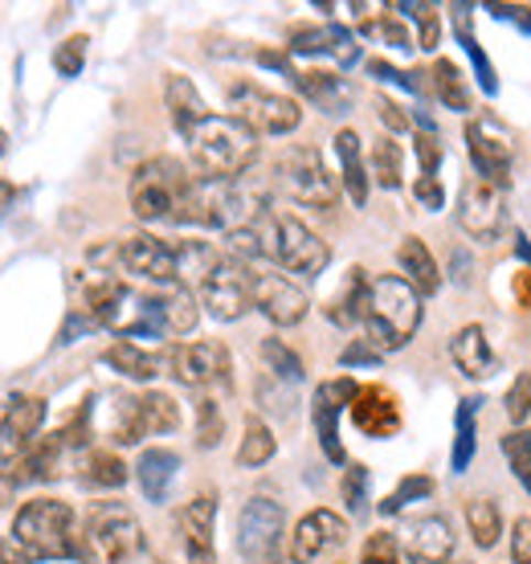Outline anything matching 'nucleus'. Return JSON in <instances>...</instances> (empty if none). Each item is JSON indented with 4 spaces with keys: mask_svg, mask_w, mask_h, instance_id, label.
<instances>
[{
    "mask_svg": "<svg viewBox=\"0 0 531 564\" xmlns=\"http://www.w3.org/2000/svg\"><path fill=\"white\" fill-rule=\"evenodd\" d=\"M13 540L33 561H86L83 523L66 499L37 495V499L21 503L13 520Z\"/></svg>",
    "mask_w": 531,
    "mask_h": 564,
    "instance_id": "nucleus-1",
    "label": "nucleus"
},
{
    "mask_svg": "<svg viewBox=\"0 0 531 564\" xmlns=\"http://www.w3.org/2000/svg\"><path fill=\"white\" fill-rule=\"evenodd\" d=\"M421 327V295L405 274H380L368 291V311H364V332L377 352H397Z\"/></svg>",
    "mask_w": 531,
    "mask_h": 564,
    "instance_id": "nucleus-2",
    "label": "nucleus"
},
{
    "mask_svg": "<svg viewBox=\"0 0 531 564\" xmlns=\"http://www.w3.org/2000/svg\"><path fill=\"white\" fill-rule=\"evenodd\" d=\"M184 140H188L193 164L213 181H238L258 160V135L246 123H238L234 115H209Z\"/></svg>",
    "mask_w": 531,
    "mask_h": 564,
    "instance_id": "nucleus-3",
    "label": "nucleus"
},
{
    "mask_svg": "<svg viewBox=\"0 0 531 564\" xmlns=\"http://www.w3.org/2000/svg\"><path fill=\"white\" fill-rule=\"evenodd\" d=\"M83 549L86 561L95 564H131L148 549L140 516L127 503H111V499L90 503L83 516Z\"/></svg>",
    "mask_w": 531,
    "mask_h": 564,
    "instance_id": "nucleus-4",
    "label": "nucleus"
},
{
    "mask_svg": "<svg viewBox=\"0 0 531 564\" xmlns=\"http://www.w3.org/2000/svg\"><path fill=\"white\" fill-rule=\"evenodd\" d=\"M188 184H193V176L184 172L181 160L152 155V160L140 164L136 176H131V188H127L131 213H136L140 221H176V209H181Z\"/></svg>",
    "mask_w": 531,
    "mask_h": 564,
    "instance_id": "nucleus-5",
    "label": "nucleus"
},
{
    "mask_svg": "<svg viewBox=\"0 0 531 564\" xmlns=\"http://www.w3.org/2000/svg\"><path fill=\"white\" fill-rule=\"evenodd\" d=\"M229 111L238 123L253 131V135H291L303 123L299 102L274 90H262L258 83H234L229 86Z\"/></svg>",
    "mask_w": 531,
    "mask_h": 564,
    "instance_id": "nucleus-6",
    "label": "nucleus"
},
{
    "mask_svg": "<svg viewBox=\"0 0 531 564\" xmlns=\"http://www.w3.org/2000/svg\"><path fill=\"white\" fill-rule=\"evenodd\" d=\"M286 511L270 495H253L238 516V552L250 564H282Z\"/></svg>",
    "mask_w": 531,
    "mask_h": 564,
    "instance_id": "nucleus-7",
    "label": "nucleus"
},
{
    "mask_svg": "<svg viewBox=\"0 0 531 564\" xmlns=\"http://www.w3.org/2000/svg\"><path fill=\"white\" fill-rule=\"evenodd\" d=\"M279 181L307 209H332L339 200V184L332 181V172H327V164H323V155L315 148H291L282 155Z\"/></svg>",
    "mask_w": 531,
    "mask_h": 564,
    "instance_id": "nucleus-8",
    "label": "nucleus"
},
{
    "mask_svg": "<svg viewBox=\"0 0 531 564\" xmlns=\"http://www.w3.org/2000/svg\"><path fill=\"white\" fill-rule=\"evenodd\" d=\"M253 279H258V274H250L246 262L221 258V262L209 270V279L201 282V303L209 307L213 319L234 324V319H241V315L253 307Z\"/></svg>",
    "mask_w": 531,
    "mask_h": 564,
    "instance_id": "nucleus-9",
    "label": "nucleus"
},
{
    "mask_svg": "<svg viewBox=\"0 0 531 564\" xmlns=\"http://www.w3.org/2000/svg\"><path fill=\"white\" fill-rule=\"evenodd\" d=\"M119 270L152 286H181V250L176 241H164L155 234H131L119 241Z\"/></svg>",
    "mask_w": 531,
    "mask_h": 564,
    "instance_id": "nucleus-10",
    "label": "nucleus"
},
{
    "mask_svg": "<svg viewBox=\"0 0 531 564\" xmlns=\"http://www.w3.org/2000/svg\"><path fill=\"white\" fill-rule=\"evenodd\" d=\"M169 377H176L188 389H209V384H229V348L221 339H193V344H176L169 356Z\"/></svg>",
    "mask_w": 531,
    "mask_h": 564,
    "instance_id": "nucleus-11",
    "label": "nucleus"
},
{
    "mask_svg": "<svg viewBox=\"0 0 531 564\" xmlns=\"http://www.w3.org/2000/svg\"><path fill=\"white\" fill-rule=\"evenodd\" d=\"M356 393H360V384L351 381V377H332L311 397V422H315V434H319L323 458L336 466H348V451L339 442V413L351 410Z\"/></svg>",
    "mask_w": 531,
    "mask_h": 564,
    "instance_id": "nucleus-12",
    "label": "nucleus"
},
{
    "mask_svg": "<svg viewBox=\"0 0 531 564\" xmlns=\"http://www.w3.org/2000/svg\"><path fill=\"white\" fill-rule=\"evenodd\" d=\"M466 152H470L483 181L499 184V188L511 184V152L516 148H511V135L495 115H478L466 123Z\"/></svg>",
    "mask_w": 531,
    "mask_h": 564,
    "instance_id": "nucleus-13",
    "label": "nucleus"
},
{
    "mask_svg": "<svg viewBox=\"0 0 531 564\" xmlns=\"http://www.w3.org/2000/svg\"><path fill=\"white\" fill-rule=\"evenodd\" d=\"M507 221V205H503V188L499 184L483 181V176H470L458 193V226L462 234H470L475 241H495L503 234Z\"/></svg>",
    "mask_w": 531,
    "mask_h": 564,
    "instance_id": "nucleus-14",
    "label": "nucleus"
},
{
    "mask_svg": "<svg viewBox=\"0 0 531 564\" xmlns=\"http://www.w3.org/2000/svg\"><path fill=\"white\" fill-rule=\"evenodd\" d=\"M344 544H348V520L336 516V511H327V508H315L294 523L291 544H286V561L291 564H315L319 556L344 549Z\"/></svg>",
    "mask_w": 531,
    "mask_h": 564,
    "instance_id": "nucleus-15",
    "label": "nucleus"
},
{
    "mask_svg": "<svg viewBox=\"0 0 531 564\" xmlns=\"http://www.w3.org/2000/svg\"><path fill=\"white\" fill-rule=\"evenodd\" d=\"M78 458V454L66 446V437L62 430L57 434H45V437H33L25 446V454L17 458L9 470H4V482L9 487H29V482H54L66 475V463Z\"/></svg>",
    "mask_w": 531,
    "mask_h": 564,
    "instance_id": "nucleus-16",
    "label": "nucleus"
},
{
    "mask_svg": "<svg viewBox=\"0 0 531 564\" xmlns=\"http://www.w3.org/2000/svg\"><path fill=\"white\" fill-rule=\"evenodd\" d=\"M176 532L184 544V561L188 564H217V495H196L176 516Z\"/></svg>",
    "mask_w": 531,
    "mask_h": 564,
    "instance_id": "nucleus-17",
    "label": "nucleus"
},
{
    "mask_svg": "<svg viewBox=\"0 0 531 564\" xmlns=\"http://www.w3.org/2000/svg\"><path fill=\"white\" fill-rule=\"evenodd\" d=\"M253 307L262 311L274 327H294L307 319L311 299L307 291L291 282L286 274H258L253 279Z\"/></svg>",
    "mask_w": 531,
    "mask_h": 564,
    "instance_id": "nucleus-18",
    "label": "nucleus"
},
{
    "mask_svg": "<svg viewBox=\"0 0 531 564\" xmlns=\"http://www.w3.org/2000/svg\"><path fill=\"white\" fill-rule=\"evenodd\" d=\"M351 422L368 437H392L401 430V405L384 384H360L351 401Z\"/></svg>",
    "mask_w": 531,
    "mask_h": 564,
    "instance_id": "nucleus-19",
    "label": "nucleus"
},
{
    "mask_svg": "<svg viewBox=\"0 0 531 564\" xmlns=\"http://www.w3.org/2000/svg\"><path fill=\"white\" fill-rule=\"evenodd\" d=\"M405 556L413 564H446L454 556V528L446 516H421L405 528Z\"/></svg>",
    "mask_w": 531,
    "mask_h": 564,
    "instance_id": "nucleus-20",
    "label": "nucleus"
},
{
    "mask_svg": "<svg viewBox=\"0 0 531 564\" xmlns=\"http://www.w3.org/2000/svg\"><path fill=\"white\" fill-rule=\"evenodd\" d=\"M449 360H454L462 377H470V381H487L490 372H495V365H499V356L490 348L487 332L478 324H466L454 332V339H449Z\"/></svg>",
    "mask_w": 531,
    "mask_h": 564,
    "instance_id": "nucleus-21",
    "label": "nucleus"
},
{
    "mask_svg": "<svg viewBox=\"0 0 531 564\" xmlns=\"http://www.w3.org/2000/svg\"><path fill=\"white\" fill-rule=\"evenodd\" d=\"M291 54H307V57L332 54L339 66H351V62L360 57V45H356V37H351V29L319 25V29H294Z\"/></svg>",
    "mask_w": 531,
    "mask_h": 564,
    "instance_id": "nucleus-22",
    "label": "nucleus"
},
{
    "mask_svg": "<svg viewBox=\"0 0 531 564\" xmlns=\"http://www.w3.org/2000/svg\"><path fill=\"white\" fill-rule=\"evenodd\" d=\"M164 102H169L172 128L181 131V135H188L193 128H201V123L213 115L209 102H205V95L196 90V83L188 78V74H169V78H164Z\"/></svg>",
    "mask_w": 531,
    "mask_h": 564,
    "instance_id": "nucleus-23",
    "label": "nucleus"
},
{
    "mask_svg": "<svg viewBox=\"0 0 531 564\" xmlns=\"http://www.w3.org/2000/svg\"><path fill=\"white\" fill-rule=\"evenodd\" d=\"M176 475H181V458L172 451H164V446L143 451L140 463H136V482H140V491L148 503H169Z\"/></svg>",
    "mask_w": 531,
    "mask_h": 564,
    "instance_id": "nucleus-24",
    "label": "nucleus"
},
{
    "mask_svg": "<svg viewBox=\"0 0 531 564\" xmlns=\"http://www.w3.org/2000/svg\"><path fill=\"white\" fill-rule=\"evenodd\" d=\"M102 365L115 368V372H123L127 381H155L160 372H169L164 356H155V352H148V348H140L136 339H115L111 348L102 352Z\"/></svg>",
    "mask_w": 531,
    "mask_h": 564,
    "instance_id": "nucleus-25",
    "label": "nucleus"
},
{
    "mask_svg": "<svg viewBox=\"0 0 531 564\" xmlns=\"http://www.w3.org/2000/svg\"><path fill=\"white\" fill-rule=\"evenodd\" d=\"M294 86L307 95L323 115H344L351 102V86L339 78V74L327 70H299L294 74Z\"/></svg>",
    "mask_w": 531,
    "mask_h": 564,
    "instance_id": "nucleus-26",
    "label": "nucleus"
},
{
    "mask_svg": "<svg viewBox=\"0 0 531 564\" xmlns=\"http://www.w3.org/2000/svg\"><path fill=\"white\" fill-rule=\"evenodd\" d=\"M397 262H401V274L418 286V295H437V291H442V270H437L430 246L421 238L401 241V246H397Z\"/></svg>",
    "mask_w": 531,
    "mask_h": 564,
    "instance_id": "nucleus-27",
    "label": "nucleus"
},
{
    "mask_svg": "<svg viewBox=\"0 0 531 564\" xmlns=\"http://www.w3.org/2000/svg\"><path fill=\"white\" fill-rule=\"evenodd\" d=\"M368 291H372V279L364 274L360 267L348 270V279L339 286L332 303H327V319L339 327H351V324H364V311H368Z\"/></svg>",
    "mask_w": 531,
    "mask_h": 564,
    "instance_id": "nucleus-28",
    "label": "nucleus"
},
{
    "mask_svg": "<svg viewBox=\"0 0 531 564\" xmlns=\"http://www.w3.org/2000/svg\"><path fill=\"white\" fill-rule=\"evenodd\" d=\"M155 311H160L164 336H188L196 327V319H201L196 299L188 286H160V291H155Z\"/></svg>",
    "mask_w": 531,
    "mask_h": 564,
    "instance_id": "nucleus-29",
    "label": "nucleus"
},
{
    "mask_svg": "<svg viewBox=\"0 0 531 564\" xmlns=\"http://www.w3.org/2000/svg\"><path fill=\"white\" fill-rule=\"evenodd\" d=\"M336 155H339V181H344V193L351 197V205H368V169H364L360 135L351 128H344L336 135Z\"/></svg>",
    "mask_w": 531,
    "mask_h": 564,
    "instance_id": "nucleus-30",
    "label": "nucleus"
},
{
    "mask_svg": "<svg viewBox=\"0 0 531 564\" xmlns=\"http://www.w3.org/2000/svg\"><path fill=\"white\" fill-rule=\"evenodd\" d=\"M45 413H50V405H45V397H37V393H13L9 401H4V410H0V417H4V422L13 425V434L21 437V442H33V437L42 434Z\"/></svg>",
    "mask_w": 531,
    "mask_h": 564,
    "instance_id": "nucleus-31",
    "label": "nucleus"
},
{
    "mask_svg": "<svg viewBox=\"0 0 531 564\" xmlns=\"http://www.w3.org/2000/svg\"><path fill=\"white\" fill-rule=\"evenodd\" d=\"M107 437L119 446H136L143 434V413H140V393H115L111 397V417H107Z\"/></svg>",
    "mask_w": 531,
    "mask_h": 564,
    "instance_id": "nucleus-32",
    "label": "nucleus"
},
{
    "mask_svg": "<svg viewBox=\"0 0 531 564\" xmlns=\"http://www.w3.org/2000/svg\"><path fill=\"white\" fill-rule=\"evenodd\" d=\"M454 37H458V45L470 54V62H475L478 70V86L487 90V95H499V78H495V66H490L487 50L478 45V37L470 33V9L466 4H454Z\"/></svg>",
    "mask_w": 531,
    "mask_h": 564,
    "instance_id": "nucleus-33",
    "label": "nucleus"
},
{
    "mask_svg": "<svg viewBox=\"0 0 531 564\" xmlns=\"http://www.w3.org/2000/svg\"><path fill=\"white\" fill-rule=\"evenodd\" d=\"M430 78H434V90H437V99L446 102V111H470V107H475L470 86H466L462 70L449 62V57H437L434 70H430Z\"/></svg>",
    "mask_w": 531,
    "mask_h": 564,
    "instance_id": "nucleus-34",
    "label": "nucleus"
},
{
    "mask_svg": "<svg viewBox=\"0 0 531 564\" xmlns=\"http://www.w3.org/2000/svg\"><path fill=\"white\" fill-rule=\"evenodd\" d=\"M466 528L475 536L478 549H495L499 536H503V511L495 499H470L466 503Z\"/></svg>",
    "mask_w": 531,
    "mask_h": 564,
    "instance_id": "nucleus-35",
    "label": "nucleus"
},
{
    "mask_svg": "<svg viewBox=\"0 0 531 564\" xmlns=\"http://www.w3.org/2000/svg\"><path fill=\"white\" fill-rule=\"evenodd\" d=\"M279 454V437L274 430L262 422V417H246V434H241V446H238V466H266L270 458Z\"/></svg>",
    "mask_w": 531,
    "mask_h": 564,
    "instance_id": "nucleus-36",
    "label": "nucleus"
},
{
    "mask_svg": "<svg viewBox=\"0 0 531 564\" xmlns=\"http://www.w3.org/2000/svg\"><path fill=\"white\" fill-rule=\"evenodd\" d=\"M140 413H143V434H172V430L181 425V405H176V397L160 393V389L140 393Z\"/></svg>",
    "mask_w": 531,
    "mask_h": 564,
    "instance_id": "nucleus-37",
    "label": "nucleus"
},
{
    "mask_svg": "<svg viewBox=\"0 0 531 564\" xmlns=\"http://www.w3.org/2000/svg\"><path fill=\"white\" fill-rule=\"evenodd\" d=\"M372 181L380 188H401V181H405V152L392 135H380L372 143Z\"/></svg>",
    "mask_w": 531,
    "mask_h": 564,
    "instance_id": "nucleus-38",
    "label": "nucleus"
},
{
    "mask_svg": "<svg viewBox=\"0 0 531 564\" xmlns=\"http://www.w3.org/2000/svg\"><path fill=\"white\" fill-rule=\"evenodd\" d=\"M83 479L90 482V487H123L127 482V466L119 454L111 451H86L83 454Z\"/></svg>",
    "mask_w": 531,
    "mask_h": 564,
    "instance_id": "nucleus-39",
    "label": "nucleus"
},
{
    "mask_svg": "<svg viewBox=\"0 0 531 564\" xmlns=\"http://www.w3.org/2000/svg\"><path fill=\"white\" fill-rule=\"evenodd\" d=\"M475 410L478 401H458V437H454V454H449V470L454 475H462L466 466H470V458H475V446H478V434H475Z\"/></svg>",
    "mask_w": 531,
    "mask_h": 564,
    "instance_id": "nucleus-40",
    "label": "nucleus"
},
{
    "mask_svg": "<svg viewBox=\"0 0 531 564\" xmlns=\"http://www.w3.org/2000/svg\"><path fill=\"white\" fill-rule=\"evenodd\" d=\"M221 437H225V413L217 405V397H196V446L213 451V446H221Z\"/></svg>",
    "mask_w": 531,
    "mask_h": 564,
    "instance_id": "nucleus-41",
    "label": "nucleus"
},
{
    "mask_svg": "<svg viewBox=\"0 0 531 564\" xmlns=\"http://www.w3.org/2000/svg\"><path fill=\"white\" fill-rule=\"evenodd\" d=\"M430 495H434V479H430V475H405V479L380 499V511H384V516H397L405 503H418V499H430Z\"/></svg>",
    "mask_w": 531,
    "mask_h": 564,
    "instance_id": "nucleus-42",
    "label": "nucleus"
},
{
    "mask_svg": "<svg viewBox=\"0 0 531 564\" xmlns=\"http://www.w3.org/2000/svg\"><path fill=\"white\" fill-rule=\"evenodd\" d=\"M360 33L368 37V42H380V45H392V50H413V37H409V29L397 21V17L380 13V17H368V21H360Z\"/></svg>",
    "mask_w": 531,
    "mask_h": 564,
    "instance_id": "nucleus-43",
    "label": "nucleus"
},
{
    "mask_svg": "<svg viewBox=\"0 0 531 564\" xmlns=\"http://www.w3.org/2000/svg\"><path fill=\"white\" fill-rule=\"evenodd\" d=\"M503 458L511 463V470H516V479L523 482V491L531 495V434L528 430H511V434H503Z\"/></svg>",
    "mask_w": 531,
    "mask_h": 564,
    "instance_id": "nucleus-44",
    "label": "nucleus"
},
{
    "mask_svg": "<svg viewBox=\"0 0 531 564\" xmlns=\"http://www.w3.org/2000/svg\"><path fill=\"white\" fill-rule=\"evenodd\" d=\"M262 360L274 377H282V381H303V360H299L282 339H274V336L262 339Z\"/></svg>",
    "mask_w": 531,
    "mask_h": 564,
    "instance_id": "nucleus-45",
    "label": "nucleus"
},
{
    "mask_svg": "<svg viewBox=\"0 0 531 564\" xmlns=\"http://www.w3.org/2000/svg\"><path fill=\"white\" fill-rule=\"evenodd\" d=\"M397 9L418 21V50H437V42H442V17H437L434 4H397Z\"/></svg>",
    "mask_w": 531,
    "mask_h": 564,
    "instance_id": "nucleus-46",
    "label": "nucleus"
},
{
    "mask_svg": "<svg viewBox=\"0 0 531 564\" xmlns=\"http://www.w3.org/2000/svg\"><path fill=\"white\" fill-rule=\"evenodd\" d=\"M360 564H401V540L392 536V532H372V536L364 540Z\"/></svg>",
    "mask_w": 531,
    "mask_h": 564,
    "instance_id": "nucleus-47",
    "label": "nucleus"
},
{
    "mask_svg": "<svg viewBox=\"0 0 531 564\" xmlns=\"http://www.w3.org/2000/svg\"><path fill=\"white\" fill-rule=\"evenodd\" d=\"M86 45H90V42H86L83 33H78V37H66V42L54 50V70L62 74V78H78V74H83Z\"/></svg>",
    "mask_w": 531,
    "mask_h": 564,
    "instance_id": "nucleus-48",
    "label": "nucleus"
},
{
    "mask_svg": "<svg viewBox=\"0 0 531 564\" xmlns=\"http://www.w3.org/2000/svg\"><path fill=\"white\" fill-rule=\"evenodd\" d=\"M531 413V372H519L516 381H511V389H507V417H511V425L528 422Z\"/></svg>",
    "mask_w": 531,
    "mask_h": 564,
    "instance_id": "nucleus-49",
    "label": "nucleus"
},
{
    "mask_svg": "<svg viewBox=\"0 0 531 564\" xmlns=\"http://www.w3.org/2000/svg\"><path fill=\"white\" fill-rule=\"evenodd\" d=\"M413 152L421 160V176H434L437 164H442V143H437L434 131H413Z\"/></svg>",
    "mask_w": 531,
    "mask_h": 564,
    "instance_id": "nucleus-50",
    "label": "nucleus"
},
{
    "mask_svg": "<svg viewBox=\"0 0 531 564\" xmlns=\"http://www.w3.org/2000/svg\"><path fill=\"white\" fill-rule=\"evenodd\" d=\"M368 74H372V78H380V83L401 86V90H409V95H421V90H425V86L418 83V74L397 70V66H389V62H380V57H372V62H368Z\"/></svg>",
    "mask_w": 531,
    "mask_h": 564,
    "instance_id": "nucleus-51",
    "label": "nucleus"
},
{
    "mask_svg": "<svg viewBox=\"0 0 531 564\" xmlns=\"http://www.w3.org/2000/svg\"><path fill=\"white\" fill-rule=\"evenodd\" d=\"M364 487H368V470L351 463L348 470H344V503H348L351 511L364 508Z\"/></svg>",
    "mask_w": 531,
    "mask_h": 564,
    "instance_id": "nucleus-52",
    "label": "nucleus"
},
{
    "mask_svg": "<svg viewBox=\"0 0 531 564\" xmlns=\"http://www.w3.org/2000/svg\"><path fill=\"white\" fill-rule=\"evenodd\" d=\"M413 200H418V205H425L430 213L442 209V205H446V193H442L437 176H418V181H413Z\"/></svg>",
    "mask_w": 531,
    "mask_h": 564,
    "instance_id": "nucleus-53",
    "label": "nucleus"
},
{
    "mask_svg": "<svg viewBox=\"0 0 531 564\" xmlns=\"http://www.w3.org/2000/svg\"><path fill=\"white\" fill-rule=\"evenodd\" d=\"M511 561L531 564V516H519L511 528Z\"/></svg>",
    "mask_w": 531,
    "mask_h": 564,
    "instance_id": "nucleus-54",
    "label": "nucleus"
},
{
    "mask_svg": "<svg viewBox=\"0 0 531 564\" xmlns=\"http://www.w3.org/2000/svg\"><path fill=\"white\" fill-rule=\"evenodd\" d=\"M339 365L344 368H356V365H380V352L377 348H372V344H368V339H351L348 348H344V352H339Z\"/></svg>",
    "mask_w": 531,
    "mask_h": 564,
    "instance_id": "nucleus-55",
    "label": "nucleus"
},
{
    "mask_svg": "<svg viewBox=\"0 0 531 564\" xmlns=\"http://www.w3.org/2000/svg\"><path fill=\"white\" fill-rule=\"evenodd\" d=\"M95 319H90V315H86L83 307L78 311H71V315H66V324H62V332H57V348H66V344H74V336H83V332H95Z\"/></svg>",
    "mask_w": 531,
    "mask_h": 564,
    "instance_id": "nucleus-56",
    "label": "nucleus"
},
{
    "mask_svg": "<svg viewBox=\"0 0 531 564\" xmlns=\"http://www.w3.org/2000/svg\"><path fill=\"white\" fill-rule=\"evenodd\" d=\"M29 442H21V437L13 434V425L0 417V466H13L21 454H25Z\"/></svg>",
    "mask_w": 531,
    "mask_h": 564,
    "instance_id": "nucleus-57",
    "label": "nucleus"
},
{
    "mask_svg": "<svg viewBox=\"0 0 531 564\" xmlns=\"http://www.w3.org/2000/svg\"><path fill=\"white\" fill-rule=\"evenodd\" d=\"M377 111H380V119L389 123V131H409V128H413V119H409V115H401V107H397L392 99H380Z\"/></svg>",
    "mask_w": 531,
    "mask_h": 564,
    "instance_id": "nucleus-58",
    "label": "nucleus"
},
{
    "mask_svg": "<svg viewBox=\"0 0 531 564\" xmlns=\"http://www.w3.org/2000/svg\"><path fill=\"white\" fill-rule=\"evenodd\" d=\"M490 13L503 17V21H516L519 29L531 33V4H490Z\"/></svg>",
    "mask_w": 531,
    "mask_h": 564,
    "instance_id": "nucleus-59",
    "label": "nucleus"
},
{
    "mask_svg": "<svg viewBox=\"0 0 531 564\" xmlns=\"http://www.w3.org/2000/svg\"><path fill=\"white\" fill-rule=\"evenodd\" d=\"M511 291H516L519 307H531V270H516L511 274Z\"/></svg>",
    "mask_w": 531,
    "mask_h": 564,
    "instance_id": "nucleus-60",
    "label": "nucleus"
},
{
    "mask_svg": "<svg viewBox=\"0 0 531 564\" xmlns=\"http://www.w3.org/2000/svg\"><path fill=\"white\" fill-rule=\"evenodd\" d=\"M0 564H33V556L17 540H0Z\"/></svg>",
    "mask_w": 531,
    "mask_h": 564,
    "instance_id": "nucleus-61",
    "label": "nucleus"
},
{
    "mask_svg": "<svg viewBox=\"0 0 531 564\" xmlns=\"http://www.w3.org/2000/svg\"><path fill=\"white\" fill-rule=\"evenodd\" d=\"M516 254L523 258V262H531V241H528V234H519V229H516Z\"/></svg>",
    "mask_w": 531,
    "mask_h": 564,
    "instance_id": "nucleus-62",
    "label": "nucleus"
},
{
    "mask_svg": "<svg viewBox=\"0 0 531 564\" xmlns=\"http://www.w3.org/2000/svg\"><path fill=\"white\" fill-rule=\"evenodd\" d=\"M9 197H13V184H0V209L9 205Z\"/></svg>",
    "mask_w": 531,
    "mask_h": 564,
    "instance_id": "nucleus-63",
    "label": "nucleus"
},
{
    "mask_svg": "<svg viewBox=\"0 0 531 564\" xmlns=\"http://www.w3.org/2000/svg\"><path fill=\"white\" fill-rule=\"evenodd\" d=\"M0 155H4V131H0Z\"/></svg>",
    "mask_w": 531,
    "mask_h": 564,
    "instance_id": "nucleus-64",
    "label": "nucleus"
}]
</instances>
